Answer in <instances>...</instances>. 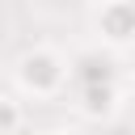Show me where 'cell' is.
I'll return each mask as SVG.
<instances>
[{"label":"cell","instance_id":"cell-1","mask_svg":"<svg viewBox=\"0 0 135 135\" xmlns=\"http://www.w3.org/2000/svg\"><path fill=\"white\" fill-rule=\"evenodd\" d=\"M13 84H17L21 97H34V101H55V97H63L68 84H72L68 55L55 51V46H46V42L21 51L17 63H13Z\"/></svg>","mask_w":135,"mask_h":135},{"label":"cell","instance_id":"cell-2","mask_svg":"<svg viewBox=\"0 0 135 135\" xmlns=\"http://www.w3.org/2000/svg\"><path fill=\"white\" fill-rule=\"evenodd\" d=\"M93 34L110 51L131 46L135 42V0H101L93 8Z\"/></svg>","mask_w":135,"mask_h":135},{"label":"cell","instance_id":"cell-3","mask_svg":"<svg viewBox=\"0 0 135 135\" xmlns=\"http://www.w3.org/2000/svg\"><path fill=\"white\" fill-rule=\"evenodd\" d=\"M76 118L93 122V127H105L122 114V89L118 80H105V84H76V101H72Z\"/></svg>","mask_w":135,"mask_h":135},{"label":"cell","instance_id":"cell-4","mask_svg":"<svg viewBox=\"0 0 135 135\" xmlns=\"http://www.w3.org/2000/svg\"><path fill=\"white\" fill-rule=\"evenodd\" d=\"M68 72H72V84H105V80H118V63L101 46H89V51L72 55L68 59Z\"/></svg>","mask_w":135,"mask_h":135},{"label":"cell","instance_id":"cell-5","mask_svg":"<svg viewBox=\"0 0 135 135\" xmlns=\"http://www.w3.org/2000/svg\"><path fill=\"white\" fill-rule=\"evenodd\" d=\"M21 122H25L21 101H17L13 93H0V135H17V131H21Z\"/></svg>","mask_w":135,"mask_h":135}]
</instances>
